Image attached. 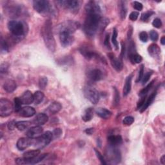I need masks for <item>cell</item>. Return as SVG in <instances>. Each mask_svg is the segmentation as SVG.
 <instances>
[{"instance_id": "obj_1", "label": "cell", "mask_w": 165, "mask_h": 165, "mask_svg": "<svg viewBox=\"0 0 165 165\" xmlns=\"http://www.w3.org/2000/svg\"><path fill=\"white\" fill-rule=\"evenodd\" d=\"M85 11L86 16L83 24V30L87 36L92 37L101 28L102 21L101 8L96 2L90 1L86 5Z\"/></svg>"}, {"instance_id": "obj_2", "label": "cell", "mask_w": 165, "mask_h": 165, "mask_svg": "<svg viewBox=\"0 0 165 165\" xmlns=\"http://www.w3.org/2000/svg\"><path fill=\"white\" fill-rule=\"evenodd\" d=\"M52 23L51 20H47L43 26V37L45 45L49 51L54 52L56 51V44L52 33Z\"/></svg>"}, {"instance_id": "obj_3", "label": "cell", "mask_w": 165, "mask_h": 165, "mask_svg": "<svg viewBox=\"0 0 165 165\" xmlns=\"http://www.w3.org/2000/svg\"><path fill=\"white\" fill-rule=\"evenodd\" d=\"M8 28L12 34L17 39H21L25 34V24L21 21H10L8 23Z\"/></svg>"}, {"instance_id": "obj_4", "label": "cell", "mask_w": 165, "mask_h": 165, "mask_svg": "<svg viewBox=\"0 0 165 165\" xmlns=\"http://www.w3.org/2000/svg\"><path fill=\"white\" fill-rule=\"evenodd\" d=\"M52 139V133L50 131H47L41 135L36 137V139H34L32 146L36 148V149L40 150L50 143Z\"/></svg>"}, {"instance_id": "obj_5", "label": "cell", "mask_w": 165, "mask_h": 165, "mask_svg": "<svg viewBox=\"0 0 165 165\" xmlns=\"http://www.w3.org/2000/svg\"><path fill=\"white\" fill-rule=\"evenodd\" d=\"M33 7L34 10L43 15L51 14L52 12V7L50 2L46 0H36L33 2Z\"/></svg>"}, {"instance_id": "obj_6", "label": "cell", "mask_w": 165, "mask_h": 165, "mask_svg": "<svg viewBox=\"0 0 165 165\" xmlns=\"http://www.w3.org/2000/svg\"><path fill=\"white\" fill-rule=\"evenodd\" d=\"M105 155L110 163L111 164H118L121 159V152L117 148V146L110 145L106 149Z\"/></svg>"}, {"instance_id": "obj_7", "label": "cell", "mask_w": 165, "mask_h": 165, "mask_svg": "<svg viewBox=\"0 0 165 165\" xmlns=\"http://www.w3.org/2000/svg\"><path fill=\"white\" fill-rule=\"evenodd\" d=\"M12 103L7 99L2 98L0 100V116L2 118L8 117L14 111Z\"/></svg>"}, {"instance_id": "obj_8", "label": "cell", "mask_w": 165, "mask_h": 165, "mask_svg": "<svg viewBox=\"0 0 165 165\" xmlns=\"http://www.w3.org/2000/svg\"><path fill=\"white\" fill-rule=\"evenodd\" d=\"M85 95L86 97L92 103L97 104L100 101V93L98 91L92 86H88L85 89Z\"/></svg>"}, {"instance_id": "obj_9", "label": "cell", "mask_w": 165, "mask_h": 165, "mask_svg": "<svg viewBox=\"0 0 165 165\" xmlns=\"http://www.w3.org/2000/svg\"><path fill=\"white\" fill-rule=\"evenodd\" d=\"M47 153H43L41 155H38L37 156L33 158H17L15 160L16 163L18 164H34L42 161L47 156Z\"/></svg>"}, {"instance_id": "obj_10", "label": "cell", "mask_w": 165, "mask_h": 165, "mask_svg": "<svg viewBox=\"0 0 165 165\" xmlns=\"http://www.w3.org/2000/svg\"><path fill=\"white\" fill-rule=\"evenodd\" d=\"M59 40L63 47H67L73 42L72 33L67 30H59Z\"/></svg>"}, {"instance_id": "obj_11", "label": "cell", "mask_w": 165, "mask_h": 165, "mask_svg": "<svg viewBox=\"0 0 165 165\" xmlns=\"http://www.w3.org/2000/svg\"><path fill=\"white\" fill-rule=\"evenodd\" d=\"M80 25L79 23L75 21H67L64 22V23H61L58 26V30H67L70 32L73 33L78 29H79Z\"/></svg>"}, {"instance_id": "obj_12", "label": "cell", "mask_w": 165, "mask_h": 165, "mask_svg": "<svg viewBox=\"0 0 165 165\" xmlns=\"http://www.w3.org/2000/svg\"><path fill=\"white\" fill-rule=\"evenodd\" d=\"M58 3L61 5L62 7L71 10H79L80 7V2L76 0H66V1H58Z\"/></svg>"}, {"instance_id": "obj_13", "label": "cell", "mask_w": 165, "mask_h": 165, "mask_svg": "<svg viewBox=\"0 0 165 165\" xmlns=\"http://www.w3.org/2000/svg\"><path fill=\"white\" fill-rule=\"evenodd\" d=\"M33 141L34 139L30 137H21L18 141L16 146L19 150L23 151L32 145Z\"/></svg>"}, {"instance_id": "obj_14", "label": "cell", "mask_w": 165, "mask_h": 165, "mask_svg": "<svg viewBox=\"0 0 165 165\" xmlns=\"http://www.w3.org/2000/svg\"><path fill=\"white\" fill-rule=\"evenodd\" d=\"M108 57L110 58V60H111V63L112 67L115 70H117L118 72H120V71H121L123 68L122 59H120L115 58V55L112 53H110L108 54Z\"/></svg>"}, {"instance_id": "obj_15", "label": "cell", "mask_w": 165, "mask_h": 165, "mask_svg": "<svg viewBox=\"0 0 165 165\" xmlns=\"http://www.w3.org/2000/svg\"><path fill=\"white\" fill-rule=\"evenodd\" d=\"M87 76L92 81H99L103 79V72L100 69H92L88 72Z\"/></svg>"}, {"instance_id": "obj_16", "label": "cell", "mask_w": 165, "mask_h": 165, "mask_svg": "<svg viewBox=\"0 0 165 165\" xmlns=\"http://www.w3.org/2000/svg\"><path fill=\"white\" fill-rule=\"evenodd\" d=\"M43 129L41 126L36 125L35 126H33V127L30 128L28 131H27L26 135L28 137L33 139V138H34V137L41 135L43 132Z\"/></svg>"}, {"instance_id": "obj_17", "label": "cell", "mask_w": 165, "mask_h": 165, "mask_svg": "<svg viewBox=\"0 0 165 165\" xmlns=\"http://www.w3.org/2000/svg\"><path fill=\"white\" fill-rule=\"evenodd\" d=\"M20 116L23 118H30L36 114L35 109L31 107H25L22 108L18 112Z\"/></svg>"}, {"instance_id": "obj_18", "label": "cell", "mask_w": 165, "mask_h": 165, "mask_svg": "<svg viewBox=\"0 0 165 165\" xmlns=\"http://www.w3.org/2000/svg\"><path fill=\"white\" fill-rule=\"evenodd\" d=\"M22 104H30L34 102V95L29 90L25 91L20 97Z\"/></svg>"}, {"instance_id": "obj_19", "label": "cell", "mask_w": 165, "mask_h": 165, "mask_svg": "<svg viewBox=\"0 0 165 165\" xmlns=\"http://www.w3.org/2000/svg\"><path fill=\"white\" fill-rule=\"evenodd\" d=\"M148 51L150 54V56L153 58H159L161 54L160 48H159V47L155 43L152 44V45L149 46V47L148 48Z\"/></svg>"}, {"instance_id": "obj_20", "label": "cell", "mask_w": 165, "mask_h": 165, "mask_svg": "<svg viewBox=\"0 0 165 165\" xmlns=\"http://www.w3.org/2000/svg\"><path fill=\"white\" fill-rule=\"evenodd\" d=\"M48 120V115L45 114L43 113H40L38 114L35 119L33 121V123H34L36 125L38 126H41L45 125Z\"/></svg>"}, {"instance_id": "obj_21", "label": "cell", "mask_w": 165, "mask_h": 165, "mask_svg": "<svg viewBox=\"0 0 165 165\" xmlns=\"http://www.w3.org/2000/svg\"><path fill=\"white\" fill-rule=\"evenodd\" d=\"M3 89L8 93H12L16 89V83L12 79H7L5 81L3 85Z\"/></svg>"}, {"instance_id": "obj_22", "label": "cell", "mask_w": 165, "mask_h": 165, "mask_svg": "<svg viewBox=\"0 0 165 165\" xmlns=\"http://www.w3.org/2000/svg\"><path fill=\"white\" fill-rule=\"evenodd\" d=\"M108 141L110 145L118 146L122 144L123 139L121 135H110L108 137Z\"/></svg>"}, {"instance_id": "obj_23", "label": "cell", "mask_w": 165, "mask_h": 165, "mask_svg": "<svg viewBox=\"0 0 165 165\" xmlns=\"http://www.w3.org/2000/svg\"><path fill=\"white\" fill-rule=\"evenodd\" d=\"M80 52L82 56L87 59H91L93 58H100L97 54H96L95 52L89 50V49L82 48L81 49H80Z\"/></svg>"}, {"instance_id": "obj_24", "label": "cell", "mask_w": 165, "mask_h": 165, "mask_svg": "<svg viewBox=\"0 0 165 165\" xmlns=\"http://www.w3.org/2000/svg\"><path fill=\"white\" fill-rule=\"evenodd\" d=\"M96 113L97 114L98 116H100L101 118L104 119H109L112 115V112L104 108H97L96 111Z\"/></svg>"}, {"instance_id": "obj_25", "label": "cell", "mask_w": 165, "mask_h": 165, "mask_svg": "<svg viewBox=\"0 0 165 165\" xmlns=\"http://www.w3.org/2000/svg\"><path fill=\"white\" fill-rule=\"evenodd\" d=\"M132 74L129 75L126 78L125 86L123 88V96H126L130 92L132 87Z\"/></svg>"}, {"instance_id": "obj_26", "label": "cell", "mask_w": 165, "mask_h": 165, "mask_svg": "<svg viewBox=\"0 0 165 165\" xmlns=\"http://www.w3.org/2000/svg\"><path fill=\"white\" fill-rule=\"evenodd\" d=\"M157 94V92L155 91L153 92L152 93H151L150 96L148 97L147 100H146L143 106L142 107L141 110V112H143L144 111H145L148 108V107H149L150 105H151V104L154 101L156 96Z\"/></svg>"}, {"instance_id": "obj_27", "label": "cell", "mask_w": 165, "mask_h": 165, "mask_svg": "<svg viewBox=\"0 0 165 165\" xmlns=\"http://www.w3.org/2000/svg\"><path fill=\"white\" fill-rule=\"evenodd\" d=\"M62 108V106L59 102H54L48 107V110L52 114H56L58 113Z\"/></svg>"}, {"instance_id": "obj_28", "label": "cell", "mask_w": 165, "mask_h": 165, "mask_svg": "<svg viewBox=\"0 0 165 165\" xmlns=\"http://www.w3.org/2000/svg\"><path fill=\"white\" fill-rule=\"evenodd\" d=\"M119 9L121 18L122 19H125L126 16V14H127V9H126L125 2L120 1L119 2Z\"/></svg>"}, {"instance_id": "obj_29", "label": "cell", "mask_w": 165, "mask_h": 165, "mask_svg": "<svg viewBox=\"0 0 165 165\" xmlns=\"http://www.w3.org/2000/svg\"><path fill=\"white\" fill-rule=\"evenodd\" d=\"M93 108H87L84 112L83 115L82 116V120L85 122L90 121L92 119L93 117Z\"/></svg>"}, {"instance_id": "obj_30", "label": "cell", "mask_w": 165, "mask_h": 165, "mask_svg": "<svg viewBox=\"0 0 165 165\" xmlns=\"http://www.w3.org/2000/svg\"><path fill=\"white\" fill-rule=\"evenodd\" d=\"M30 125H31V123L30 121H22L16 122V128L20 131H23L28 128Z\"/></svg>"}, {"instance_id": "obj_31", "label": "cell", "mask_w": 165, "mask_h": 165, "mask_svg": "<svg viewBox=\"0 0 165 165\" xmlns=\"http://www.w3.org/2000/svg\"><path fill=\"white\" fill-rule=\"evenodd\" d=\"M128 56H129L131 63L132 64L140 63L142 60V57L140 56V55L137 54V53L130 54V55H128Z\"/></svg>"}, {"instance_id": "obj_32", "label": "cell", "mask_w": 165, "mask_h": 165, "mask_svg": "<svg viewBox=\"0 0 165 165\" xmlns=\"http://www.w3.org/2000/svg\"><path fill=\"white\" fill-rule=\"evenodd\" d=\"M44 99V93L41 91H36L34 94V102L36 104L41 103Z\"/></svg>"}, {"instance_id": "obj_33", "label": "cell", "mask_w": 165, "mask_h": 165, "mask_svg": "<svg viewBox=\"0 0 165 165\" xmlns=\"http://www.w3.org/2000/svg\"><path fill=\"white\" fill-rule=\"evenodd\" d=\"M40 150L39 149H36L34 150H30L26 152L25 153H23V157L27 158V159H30V158H33L37 156L38 155H40Z\"/></svg>"}, {"instance_id": "obj_34", "label": "cell", "mask_w": 165, "mask_h": 165, "mask_svg": "<svg viewBox=\"0 0 165 165\" xmlns=\"http://www.w3.org/2000/svg\"><path fill=\"white\" fill-rule=\"evenodd\" d=\"M155 80H153L152 82H150L149 84H148L145 88H144L143 89H142L139 93V95L142 97V96H146L147 93H148V92H149V90L151 89V88L152 87L153 85V82H154Z\"/></svg>"}, {"instance_id": "obj_35", "label": "cell", "mask_w": 165, "mask_h": 165, "mask_svg": "<svg viewBox=\"0 0 165 165\" xmlns=\"http://www.w3.org/2000/svg\"><path fill=\"white\" fill-rule=\"evenodd\" d=\"M118 38V30L117 29L114 28L113 29V34H112V42L113 43V45L114 47L115 48L116 50L118 49V42L117 40Z\"/></svg>"}, {"instance_id": "obj_36", "label": "cell", "mask_w": 165, "mask_h": 165, "mask_svg": "<svg viewBox=\"0 0 165 165\" xmlns=\"http://www.w3.org/2000/svg\"><path fill=\"white\" fill-rule=\"evenodd\" d=\"M22 102L21 101V99L19 97H15L14 99V111L16 112H19L21 108Z\"/></svg>"}, {"instance_id": "obj_37", "label": "cell", "mask_w": 165, "mask_h": 165, "mask_svg": "<svg viewBox=\"0 0 165 165\" xmlns=\"http://www.w3.org/2000/svg\"><path fill=\"white\" fill-rule=\"evenodd\" d=\"M1 51L2 53H6L9 51L8 43L3 39V37L1 38Z\"/></svg>"}, {"instance_id": "obj_38", "label": "cell", "mask_w": 165, "mask_h": 165, "mask_svg": "<svg viewBox=\"0 0 165 165\" xmlns=\"http://www.w3.org/2000/svg\"><path fill=\"white\" fill-rule=\"evenodd\" d=\"M48 84V79L46 77H41L39 80V86L41 89H45Z\"/></svg>"}, {"instance_id": "obj_39", "label": "cell", "mask_w": 165, "mask_h": 165, "mask_svg": "<svg viewBox=\"0 0 165 165\" xmlns=\"http://www.w3.org/2000/svg\"><path fill=\"white\" fill-rule=\"evenodd\" d=\"M155 12H153V11L152 10H149V11H147V12H145L144 14H142V16H141V19L142 21H146L148 19H149L151 16L154 14Z\"/></svg>"}, {"instance_id": "obj_40", "label": "cell", "mask_w": 165, "mask_h": 165, "mask_svg": "<svg viewBox=\"0 0 165 165\" xmlns=\"http://www.w3.org/2000/svg\"><path fill=\"white\" fill-rule=\"evenodd\" d=\"M94 151L96 152V154L97 158L99 159V160L100 161V162L101 163V164H104V165L107 164V163L106 162V160H105V159H104L103 156L100 153V152L98 151L97 149H96V148H94Z\"/></svg>"}, {"instance_id": "obj_41", "label": "cell", "mask_w": 165, "mask_h": 165, "mask_svg": "<svg viewBox=\"0 0 165 165\" xmlns=\"http://www.w3.org/2000/svg\"><path fill=\"white\" fill-rule=\"evenodd\" d=\"M134 122V119L132 116H126L124 118L123 121V123L126 126H130Z\"/></svg>"}, {"instance_id": "obj_42", "label": "cell", "mask_w": 165, "mask_h": 165, "mask_svg": "<svg viewBox=\"0 0 165 165\" xmlns=\"http://www.w3.org/2000/svg\"><path fill=\"white\" fill-rule=\"evenodd\" d=\"M114 104L115 106L118 105L119 103V93L118 90L115 87L114 88Z\"/></svg>"}, {"instance_id": "obj_43", "label": "cell", "mask_w": 165, "mask_h": 165, "mask_svg": "<svg viewBox=\"0 0 165 165\" xmlns=\"http://www.w3.org/2000/svg\"><path fill=\"white\" fill-rule=\"evenodd\" d=\"M152 73H153L152 72H147L146 74H145V75H143V77H142V80H141L142 85L146 84V82L148 81V80H149L150 78Z\"/></svg>"}, {"instance_id": "obj_44", "label": "cell", "mask_w": 165, "mask_h": 165, "mask_svg": "<svg viewBox=\"0 0 165 165\" xmlns=\"http://www.w3.org/2000/svg\"><path fill=\"white\" fill-rule=\"evenodd\" d=\"M150 37L153 41H157L159 38L158 33L155 30H151L150 32Z\"/></svg>"}, {"instance_id": "obj_45", "label": "cell", "mask_w": 165, "mask_h": 165, "mask_svg": "<svg viewBox=\"0 0 165 165\" xmlns=\"http://www.w3.org/2000/svg\"><path fill=\"white\" fill-rule=\"evenodd\" d=\"M139 39L142 42H144V43L147 42L148 39V36L147 33L145 31L141 32L139 34Z\"/></svg>"}, {"instance_id": "obj_46", "label": "cell", "mask_w": 165, "mask_h": 165, "mask_svg": "<svg viewBox=\"0 0 165 165\" xmlns=\"http://www.w3.org/2000/svg\"><path fill=\"white\" fill-rule=\"evenodd\" d=\"M152 25L157 29H160L162 26V21L159 18H156L152 22Z\"/></svg>"}, {"instance_id": "obj_47", "label": "cell", "mask_w": 165, "mask_h": 165, "mask_svg": "<svg viewBox=\"0 0 165 165\" xmlns=\"http://www.w3.org/2000/svg\"><path fill=\"white\" fill-rule=\"evenodd\" d=\"M143 75H144V65H141V67L140 68L139 74H138V76H137V79L136 80V82H138L142 80Z\"/></svg>"}, {"instance_id": "obj_48", "label": "cell", "mask_w": 165, "mask_h": 165, "mask_svg": "<svg viewBox=\"0 0 165 165\" xmlns=\"http://www.w3.org/2000/svg\"><path fill=\"white\" fill-rule=\"evenodd\" d=\"M61 134H62V130L60 128H56L52 132L53 137L55 139L59 138V137L61 135Z\"/></svg>"}, {"instance_id": "obj_49", "label": "cell", "mask_w": 165, "mask_h": 165, "mask_svg": "<svg viewBox=\"0 0 165 165\" xmlns=\"http://www.w3.org/2000/svg\"><path fill=\"white\" fill-rule=\"evenodd\" d=\"M138 16H139V12L134 11V12L130 13V14L129 16V18L130 20L134 21L137 20V18H138Z\"/></svg>"}, {"instance_id": "obj_50", "label": "cell", "mask_w": 165, "mask_h": 165, "mask_svg": "<svg viewBox=\"0 0 165 165\" xmlns=\"http://www.w3.org/2000/svg\"><path fill=\"white\" fill-rule=\"evenodd\" d=\"M146 96H142V97L141 98V100H139V103H137V109H141L142 108V107L143 106V104L146 101Z\"/></svg>"}, {"instance_id": "obj_51", "label": "cell", "mask_w": 165, "mask_h": 165, "mask_svg": "<svg viewBox=\"0 0 165 165\" xmlns=\"http://www.w3.org/2000/svg\"><path fill=\"white\" fill-rule=\"evenodd\" d=\"M134 8L138 11H141L142 10V8H143V6H142V4L141 3L138 2H134Z\"/></svg>"}, {"instance_id": "obj_52", "label": "cell", "mask_w": 165, "mask_h": 165, "mask_svg": "<svg viewBox=\"0 0 165 165\" xmlns=\"http://www.w3.org/2000/svg\"><path fill=\"white\" fill-rule=\"evenodd\" d=\"M104 45L107 47V48L111 49V44H110V36H109V34H107V36L105 37V39H104Z\"/></svg>"}, {"instance_id": "obj_53", "label": "cell", "mask_w": 165, "mask_h": 165, "mask_svg": "<svg viewBox=\"0 0 165 165\" xmlns=\"http://www.w3.org/2000/svg\"><path fill=\"white\" fill-rule=\"evenodd\" d=\"M16 127V122L15 121H10L8 124V128L10 130H13Z\"/></svg>"}, {"instance_id": "obj_54", "label": "cell", "mask_w": 165, "mask_h": 165, "mask_svg": "<svg viewBox=\"0 0 165 165\" xmlns=\"http://www.w3.org/2000/svg\"><path fill=\"white\" fill-rule=\"evenodd\" d=\"M8 69V66H7L6 64H2L1 65V67H0V70H1V73H5V72H7Z\"/></svg>"}, {"instance_id": "obj_55", "label": "cell", "mask_w": 165, "mask_h": 165, "mask_svg": "<svg viewBox=\"0 0 165 165\" xmlns=\"http://www.w3.org/2000/svg\"><path fill=\"white\" fill-rule=\"evenodd\" d=\"M85 132L87 134H89V135H92L93 132V128H87L85 131Z\"/></svg>"}, {"instance_id": "obj_56", "label": "cell", "mask_w": 165, "mask_h": 165, "mask_svg": "<svg viewBox=\"0 0 165 165\" xmlns=\"http://www.w3.org/2000/svg\"><path fill=\"white\" fill-rule=\"evenodd\" d=\"M161 162L163 164H165V156L163 155L161 158Z\"/></svg>"}, {"instance_id": "obj_57", "label": "cell", "mask_w": 165, "mask_h": 165, "mask_svg": "<svg viewBox=\"0 0 165 165\" xmlns=\"http://www.w3.org/2000/svg\"><path fill=\"white\" fill-rule=\"evenodd\" d=\"M161 43L163 45H165V37L164 36H163L161 37Z\"/></svg>"}]
</instances>
